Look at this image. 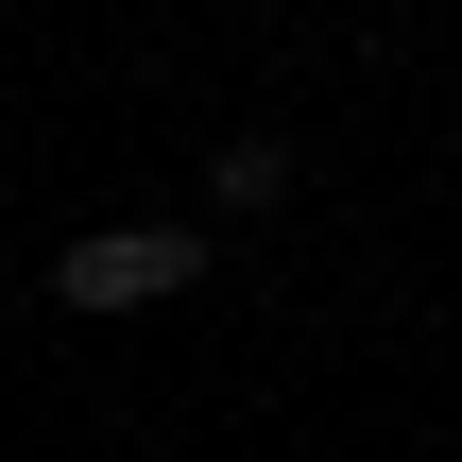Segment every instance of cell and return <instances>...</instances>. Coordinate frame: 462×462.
<instances>
[{"label": "cell", "instance_id": "7a4b0ae2", "mask_svg": "<svg viewBox=\"0 0 462 462\" xmlns=\"http://www.w3.org/2000/svg\"><path fill=\"white\" fill-rule=\"evenodd\" d=\"M206 206H223V223H274V206H291V137H274V120L206 137Z\"/></svg>", "mask_w": 462, "mask_h": 462}, {"label": "cell", "instance_id": "6da1fadb", "mask_svg": "<svg viewBox=\"0 0 462 462\" xmlns=\"http://www.w3.org/2000/svg\"><path fill=\"white\" fill-rule=\"evenodd\" d=\"M189 274H206V223H86V240L51 257V309L103 326V309H171Z\"/></svg>", "mask_w": 462, "mask_h": 462}]
</instances>
